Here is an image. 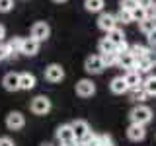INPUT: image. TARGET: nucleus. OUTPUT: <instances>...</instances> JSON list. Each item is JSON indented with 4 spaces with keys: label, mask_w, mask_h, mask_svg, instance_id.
Here are the masks:
<instances>
[{
    "label": "nucleus",
    "mask_w": 156,
    "mask_h": 146,
    "mask_svg": "<svg viewBox=\"0 0 156 146\" xmlns=\"http://www.w3.org/2000/svg\"><path fill=\"white\" fill-rule=\"evenodd\" d=\"M129 119H131V123H135V125H143V127H146L150 121L154 119V113H152V109H150L148 105L136 103L133 109L129 111Z\"/></svg>",
    "instance_id": "1"
},
{
    "label": "nucleus",
    "mask_w": 156,
    "mask_h": 146,
    "mask_svg": "<svg viewBox=\"0 0 156 146\" xmlns=\"http://www.w3.org/2000/svg\"><path fill=\"white\" fill-rule=\"evenodd\" d=\"M51 99H49L47 96H37L31 99V103H29V109H31L33 115H47L49 111H51Z\"/></svg>",
    "instance_id": "2"
},
{
    "label": "nucleus",
    "mask_w": 156,
    "mask_h": 146,
    "mask_svg": "<svg viewBox=\"0 0 156 146\" xmlns=\"http://www.w3.org/2000/svg\"><path fill=\"white\" fill-rule=\"evenodd\" d=\"M51 37V27L47 22H35L31 26V39H35L37 43H43Z\"/></svg>",
    "instance_id": "3"
},
{
    "label": "nucleus",
    "mask_w": 156,
    "mask_h": 146,
    "mask_svg": "<svg viewBox=\"0 0 156 146\" xmlns=\"http://www.w3.org/2000/svg\"><path fill=\"white\" fill-rule=\"evenodd\" d=\"M84 70L88 72V74H92V76L101 74V72L105 70L101 57H100V55H90V57H88L86 61H84Z\"/></svg>",
    "instance_id": "4"
},
{
    "label": "nucleus",
    "mask_w": 156,
    "mask_h": 146,
    "mask_svg": "<svg viewBox=\"0 0 156 146\" xmlns=\"http://www.w3.org/2000/svg\"><path fill=\"white\" fill-rule=\"evenodd\" d=\"M70 129H72V134H74V138L78 140V142H82V140H84L86 136L92 133V129H90V125H88V121H84V119L72 121V123H70Z\"/></svg>",
    "instance_id": "5"
},
{
    "label": "nucleus",
    "mask_w": 156,
    "mask_h": 146,
    "mask_svg": "<svg viewBox=\"0 0 156 146\" xmlns=\"http://www.w3.org/2000/svg\"><path fill=\"white\" fill-rule=\"evenodd\" d=\"M45 80L51 82V84H58V82L65 80V68L61 64H57V62H53V64H49L45 68Z\"/></svg>",
    "instance_id": "6"
},
{
    "label": "nucleus",
    "mask_w": 156,
    "mask_h": 146,
    "mask_svg": "<svg viewBox=\"0 0 156 146\" xmlns=\"http://www.w3.org/2000/svg\"><path fill=\"white\" fill-rule=\"evenodd\" d=\"M96 94V84L90 80V78H82V80L76 82V96L78 97H92Z\"/></svg>",
    "instance_id": "7"
},
{
    "label": "nucleus",
    "mask_w": 156,
    "mask_h": 146,
    "mask_svg": "<svg viewBox=\"0 0 156 146\" xmlns=\"http://www.w3.org/2000/svg\"><path fill=\"white\" fill-rule=\"evenodd\" d=\"M6 127L10 130H22L26 127V117L20 111H10L6 115Z\"/></svg>",
    "instance_id": "8"
},
{
    "label": "nucleus",
    "mask_w": 156,
    "mask_h": 146,
    "mask_svg": "<svg viewBox=\"0 0 156 146\" xmlns=\"http://www.w3.org/2000/svg\"><path fill=\"white\" fill-rule=\"evenodd\" d=\"M98 27L101 31H111V29L117 27V19H115V14H109V12H101L98 16Z\"/></svg>",
    "instance_id": "9"
},
{
    "label": "nucleus",
    "mask_w": 156,
    "mask_h": 146,
    "mask_svg": "<svg viewBox=\"0 0 156 146\" xmlns=\"http://www.w3.org/2000/svg\"><path fill=\"white\" fill-rule=\"evenodd\" d=\"M127 138H129L131 142H143V140L146 138V129L143 125L131 123L129 127H127Z\"/></svg>",
    "instance_id": "10"
},
{
    "label": "nucleus",
    "mask_w": 156,
    "mask_h": 146,
    "mask_svg": "<svg viewBox=\"0 0 156 146\" xmlns=\"http://www.w3.org/2000/svg\"><path fill=\"white\" fill-rule=\"evenodd\" d=\"M39 45H41V43H37L35 39H31V37H23L20 53H22V55H26V57H35L37 53H39Z\"/></svg>",
    "instance_id": "11"
},
{
    "label": "nucleus",
    "mask_w": 156,
    "mask_h": 146,
    "mask_svg": "<svg viewBox=\"0 0 156 146\" xmlns=\"http://www.w3.org/2000/svg\"><path fill=\"white\" fill-rule=\"evenodd\" d=\"M109 90H111V94H115V96H123V94L129 92V86H127L123 76H115V78H111V82H109Z\"/></svg>",
    "instance_id": "12"
},
{
    "label": "nucleus",
    "mask_w": 156,
    "mask_h": 146,
    "mask_svg": "<svg viewBox=\"0 0 156 146\" xmlns=\"http://www.w3.org/2000/svg\"><path fill=\"white\" fill-rule=\"evenodd\" d=\"M117 66L125 68V70H135V64H136V58L131 55L129 51L127 53H117Z\"/></svg>",
    "instance_id": "13"
},
{
    "label": "nucleus",
    "mask_w": 156,
    "mask_h": 146,
    "mask_svg": "<svg viewBox=\"0 0 156 146\" xmlns=\"http://www.w3.org/2000/svg\"><path fill=\"white\" fill-rule=\"evenodd\" d=\"M2 86H4V90H8V92H18L20 90V76L16 72H8V74L2 78Z\"/></svg>",
    "instance_id": "14"
},
{
    "label": "nucleus",
    "mask_w": 156,
    "mask_h": 146,
    "mask_svg": "<svg viewBox=\"0 0 156 146\" xmlns=\"http://www.w3.org/2000/svg\"><path fill=\"white\" fill-rule=\"evenodd\" d=\"M18 76H20V90L29 92V90L35 88L37 80H35V76H33L31 72H22V74H18Z\"/></svg>",
    "instance_id": "15"
},
{
    "label": "nucleus",
    "mask_w": 156,
    "mask_h": 146,
    "mask_svg": "<svg viewBox=\"0 0 156 146\" xmlns=\"http://www.w3.org/2000/svg\"><path fill=\"white\" fill-rule=\"evenodd\" d=\"M123 78H125L127 86H129V90H133V88H139L140 84H143V74H139L136 70H127Z\"/></svg>",
    "instance_id": "16"
},
{
    "label": "nucleus",
    "mask_w": 156,
    "mask_h": 146,
    "mask_svg": "<svg viewBox=\"0 0 156 146\" xmlns=\"http://www.w3.org/2000/svg\"><path fill=\"white\" fill-rule=\"evenodd\" d=\"M140 88L146 92V96H156V74H148L143 80Z\"/></svg>",
    "instance_id": "17"
},
{
    "label": "nucleus",
    "mask_w": 156,
    "mask_h": 146,
    "mask_svg": "<svg viewBox=\"0 0 156 146\" xmlns=\"http://www.w3.org/2000/svg\"><path fill=\"white\" fill-rule=\"evenodd\" d=\"M104 6H105V0H84L86 12H92V14H101Z\"/></svg>",
    "instance_id": "18"
},
{
    "label": "nucleus",
    "mask_w": 156,
    "mask_h": 146,
    "mask_svg": "<svg viewBox=\"0 0 156 146\" xmlns=\"http://www.w3.org/2000/svg\"><path fill=\"white\" fill-rule=\"evenodd\" d=\"M105 37L109 39V41L113 43L115 47L119 45V43L127 41V39H125V33H123V29H121V27H115V29H111V31H107V33H105Z\"/></svg>",
    "instance_id": "19"
},
{
    "label": "nucleus",
    "mask_w": 156,
    "mask_h": 146,
    "mask_svg": "<svg viewBox=\"0 0 156 146\" xmlns=\"http://www.w3.org/2000/svg\"><path fill=\"white\" fill-rule=\"evenodd\" d=\"M127 94H129L131 101H135V103H144L146 97H148V96H146V92H144L140 86H139V88H133V90H129Z\"/></svg>",
    "instance_id": "20"
},
{
    "label": "nucleus",
    "mask_w": 156,
    "mask_h": 146,
    "mask_svg": "<svg viewBox=\"0 0 156 146\" xmlns=\"http://www.w3.org/2000/svg\"><path fill=\"white\" fill-rule=\"evenodd\" d=\"M22 41H23V37H14V39H10L8 41V53H10V57H14L16 58L20 55V49H22Z\"/></svg>",
    "instance_id": "21"
},
{
    "label": "nucleus",
    "mask_w": 156,
    "mask_h": 146,
    "mask_svg": "<svg viewBox=\"0 0 156 146\" xmlns=\"http://www.w3.org/2000/svg\"><path fill=\"white\" fill-rule=\"evenodd\" d=\"M148 49H150V47H144V45H139V43H135V45L129 47V53L136 58V61H139V58H144V57H146Z\"/></svg>",
    "instance_id": "22"
},
{
    "label": "nucleus",
    "mask_w": 156,
    "mask_h": 146,
    "mask_svg": "<svg viewBox=\"0 0 156 146\" xmlns=\"http://www.w3.org/2000/svg\"><path fill=\"white\" fill-rule=\"evenodd\" d=\"M98 49H100V55H105V53H117L115 51V45L109 41L107 37L100 39V43H98Z\"/></svg>",
    "instance_id": "23"
},
{
    "label": "nucleus",
    "mask_w": 156,
    "mask_h": 146,
    "mask_svg": "<svg viewBox=\"0 0 156 146\" xmlns=\"http://www.w3.org/2000/svg\"><path fill=\"white\" fill-rule=\"evenodd\" d=\"M152 64H150L146 58H139L136 61V64H135V70L139 72V74H150V70H152Z\"/></svg>",
    "instance_id": "24"
},
{
    "label": "nucleus",
    "mask_w": 156,
    "mask_h": 146,
    "mask_svg": "<svg viewBox=\"0 0 156 146\" xmlns=\"http://www.w3.org/2000/svg\"><path fill=\"white\" fill-rule=\"evenodd\" d=\"M154 27H156V22L152 18H144L143 22H139V29H140V33H144V35H148Z\"/></svg>",
    "instance_id": "25"
},
{
    "label": "nucleus",
    "mask_w": 156,
    "mask_h": 146,
    "mask_svg": "<svg viewBox=\"0 0 156 146\" xmlns=\"http://www.w3.org/2000/svg\"><path fill=\"white\" fill-rule=\"evenodd\" d=\"M115 19H117V23H123V26L133 23V16H131V12H129V10H121V8H119V12L115 14Z\"/></svg>",
    "instance_id": "26"
},
{
    "label": "nucleus",
    "mask_w": 156,
    "mask_h": 146,
    "mask_svg": "<svg viewBox=\"0 0 156 146\" xmlns=\"http://www.w3.org/2000/svg\"><path fill=\"white\" fill-rule=\"evenodd\" d=\"M101 57V61H104V66H115L117 64V53H105V55H100Z\"/></svg>",
    "instance_id": "27"
},
{
    "label": "nucleus",
    "mask_w": 156,
    "mask_h": 146,
    "mask_svg": "<svg viewBox=\"0 0 156 146\" xmlns=\"http://www.w3.org/2000/svg\"><path fill=\"white\" fill-rule=\"evenodd\" d=\"M131 16H133V22H143L144 18H148V16H146V10L143 6L133 8V10H131Z\"/></svg>",
    "instance_id": "28"
},
{
    "label": "nucleus",
    "mask_w": 156,
    "mask_h": 146,
    "mask_svg": "<svg viewBox=\"0 0 156 146\" xmlns=\"http://www.w3.org/2000/svg\"><path fill=\"white\" fill-rule=\"evenodd\" d=\"M139 6V0H119V8L121 10H133V8H136Z\"/></svg>",
    "instance_id": "29"
},
{
    "label": "nucleus",
    "mask_w": 156,
    "mask_h": 146,
    "mask_svg": "<svg viewBox=\"0 0 156 146\" xmlns=\"http://www.w3.org/2000/svg\"><path fill=\"white\" fill-rule=\"evenodd\" d=\"M98 142H100V146H115L111 134H98Z\"/></svg>",
    "instance_id": "30"
},
{
    "label": "nucleus",
    "mask_w": 156,
    "mask_h": 146,
    "mask_svg": "<svg viewBox=\"0 0 156 146\" xmlns=\"http://www.w3.org/2000/svg\"><path fill=\"white\" fill-rule=\"evenodd\" d=\"M14 8V0H0V14H8Z\"/></svg>",
    "instance_id": "31"
},
{
    "label": "nucleus",
    "mask_w": 156,
    "mask_h": 146,
    "mask_svg": "<svg viewBox=\"0 0 156 146\" xmlns=\"http://www.w3.org/2000/svg\"><path fill=\"white\" fill-rule=\"evenodd\" d=\"M146 41H148V47L150 49H156V27L148 33V35H146Z\"/></svg>",
    "instance_id": "32"
},
{
    "label": "nucleus",
    "mask_w": 156,
    "mask_h": 146,
    "mask_svg": "<svg viewBox=\"0 0 156 146\" xmlns=\"http://www.w3.org/2000/svg\"><path fill=\"white\" fill-rule=\"evenodd\" d=\"M146 61L150 62L152 66H156V49H148V53H146Z\"/></svg>",
    "instance_id": "33"
},
{
    "label": "nucleus",
    "mask_w": 156,
    "mask_h": 146,
    "mask_svg": "<svg viewBox=\"0 0 156 146\" xmlns=\"http://www.w3.org/2000/svg\"><path fill=\"white\" fill-rule=\"evenodd\" d=\"M146 16L152 18L154 22H156V2H152V6H150V8H146Z\"/></svg>",
    "instance_id": "34"
},
{
    "label": "nucleus",
    "mask_w": 156,
    "mask_h": 146,
    "mask_svg": "<svg viewBox=\"0 0 156 146\" xmlns=\"http://www.w3.org/2000/svg\"><path fill=\"white\" fill-rule=\"evenodd\" d=\"M4 58H10V53H8V47L0 43V61H4Z\"/></svg>",
    "instance_id": "35"
},
{
    "label": "nucleus",
    "mask_w": 156,
    "mask_h": 146,
    "mask_svg": "<svg viewBox=\"0 0 156 146\" xmlns=\"http://www.w3.org/2000/svg\"><path fill=\"white\" fill-rule=\"evenodd\" d=\"M0 146H14V140L10 136H0Z\"/></svg>",
    "instance_id": "36"
},
{
    "label": "nucleus",
    "mask_w": 156,
    "mask_h": 146,
    "mask_svg": "<svg viewBox=\"0 0 156 146\" xmlns=\"http://www.w3.org/2000/svg\"><path fill=\"white\" fill-rule=\"evenodd\" d=\"M152 2H154V0H139V6H143V8L146 10V8L152 6Z\"/></svg>",
    "instance_id": "37"
},
{
    "label": "nucleus",
    "mask_w": 156,
    "mask_h": 146,
    "mask_svg": "<svg viewBox=\"0 0 156 146\" xmlns=\"http://www.w3.org/2000/svg\"><path fill=\"white\" fill-rule=\"evenodd\" d=\"M4 37H6V29H4V26L0 23V41H2Z\"/></svg>",
    "instance_id": "38"
},
{
    "label": "nucleus",
    "mask_w": 156,
    "mask_h": 146,
    "mask_svg": "<svg viewBox=\"0 0 156 146\" xmlns=\"http://www.w3.org/2000/svg\"><path fill=\"white\" fill-rule=\"evenodd\" d=\"M53 2H57V4H62V2H66V0H53Z\"/></svg>",
    "instance_id": "39"
},
{
    "label": "nucleus",
    "mask_w": 156,
    "mask_h": 146,
    "mask_svg": "<svg viewBox=\"0 0 156 146\" xmlns=\"http://www.w3.org/2000/svg\"><path fill=\"white\" fill-rule=\"evenodd\" d=\"M41 146H53V144H51V142H43Z\"/></svg>",
    "instance_id": "40"
}]
</instances>
